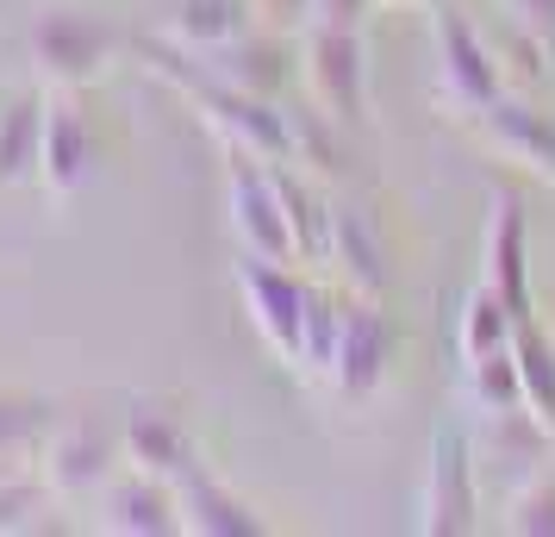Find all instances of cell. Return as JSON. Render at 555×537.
Returning a JSON list of instances; mask_svg holds the SVG:
<instances>
[{"label": "cell", "mask_w": 555, "mask_h": 537, "mask_svg": "<svg viewBox=\"0 0 555 537\" xmlns=\"http://www.w3.org/2000/svg\"><path fill=\"white\" fill-rule=\"evenodd\" d=\"M337 325H344V287H319L306 294V344H300V375L325 382L331 350H337Z\"/></svg>", "instance_id": "27"}, {"label": "cell", "mask_w": 555, "mask_h": 537, "mask_svg": "<svg viewBox=\"0 0 555 537\" xmlns=\"http://www.w3.org/2000/svg\"><path fill=\"white\" fill-rule=\"evenodd\" d=\"M275 188H281V206H287V226H294V251L300 263L325 269V251H331V201L319 176H306L294 163H275Z\"/></svg>", "instance_id": "20"}, {"label": "cell", "mask_w": 555, "mask_h": 537, "mask_svg": "<svg viewBox=\"0 0 555 537\" xmlns=\"http://www.w3.org/2000/svg\"><path fill=\"white\" fill-rule=\"evenodd\" d=\"M300 81H306V101L319 106L325 119L356 131L369 119V51H362V31L306 26L300 31Z\"/></svg>", "instance_id": "5"}, {"label": "cell", "mask_w": 555, "mask_h": 537, "mask_svg": "<svg viewBox=\"0 0 555 537\" xmlns=\"http://www.w3.org/2000/svg\"><path fill=\"white\" fill-rule=\"evenodd\" d=\"M475 126H480V144L500 163H512V169H525V176L555 188V113H543L537 94H500Z\"/></svg>", "instance_id": "13"}, {"label": "cell", "mask_w": 555, "mask_h": 537, "mask_svg": "<svg viewBox=\"0 0 555 537\" xmlns=\"http://www.w3.org/2000/svg\"><path fill=\"white\" fill-rule=\"evenodd\" d=\"M126 462V444H119V425L101 419V412H63L51 419V432L38 444V475L56 500H81V494H101Z\"/></svg>", "instance_id": "4"}, {"label": "cell", "mask_w": 555, "mask_h": 537, "mask_svg": "<svg viewBox=\"0 0 555 537\" xmlns=\"http://www.w3.org/2000/svg\"><path fill=\"white\" fill-rule=\"evenodd\" d=\"M56 407L38 394H0V462H26L38 457V444L51 432Z\"/></svg>", "instance_id": "28"}, {"label": "cell", "mask_w": 555, "mask_h": 537, "mask_svg": "<svg viewBox=\"0 0 555 537\" xmlns=\"http://www.w3.org/2000/svg\"><path fill=\"white\" fill-rule=\"evenodd\" d=\"M101 169V131L76 106V94H51L44 101V156H38V188L51 201H76Z\"/></svg>", "instance_id": "11"}, {"label": "cell", "mask_w": 555, "mask_h": 537, "mask_svg": "<svg viewBox=\"0 0 555 537\" xmlns=\"http://www.w3.org/2000/svg\"><path fill=\"white\" fill-rule=\"evenodd\" d=\"M393 357H400V325L380 301H362V294H344V325H337V350H331V375L325 382L344 394V400H375L387 375H393Z\"/></svg>", "instance_id": "9"}, {"label": "cell", "mask_w": 555, "mask_h": 537, "mask_svg": "<svg viewBox=\"0 0 555 537\" xmlns=\"http://www.w3.org/2000/svg\"><path fill=\"white\" fill-rule=\"evenodd\" d=\"M418 532L425 537H468V532H480L475 444H468V425H455V419L430 432V469H425V500H418Z\"/></svg>", "instance_id": "8"}, {"label": "cell", "mask_w": 555, "mask_h": 537, "mask_svg": "<svg viewBox=\"0 0 555 537\" xmlns=\"http://www.w3.org/2000/svg\"><path fill=\"white\" fill-rule=\"evenodd\" d=\"M505 532L512 537H555V475H530L512 500H505Z\"/></svg>", "instance_id": "30"}, {"label": "cell", "mask_w": 555, "mask_h": 537, "mask_svg": "<svg viewBox=\"0 0 555 537\" xmlns=\"http://www.w3.org/2000/svg\"><path fill=\"white\" fill-rule=\"evenodd\" d=\"M101 525L119 537H176L181 532V507L176 487L156 482V475H113L101 487Z\"/></svg>", "instance_id": "18"}, {"label": "cell", "mask_w": 555, "mask_h": 537, "mask_svg": "<svg viewBox=\"0 0 555 537\" xmlns=\"http://www.w3.org/2000/svg\"><path fill=\"white\" fill-rule=\"evenodd\" d=\"M462 394H468V412H518L525 407V382H518V357L512 350H493V357L462 362Z\"/></svg>", "instance_id": "26"}, {"label": "cell", "mask_w": 555, "mask_h": 537, "mask_svg": "<svg viewBox=\"0 0 555 537\" xmlns=\"http://www.w3.org/2000/svg\"><path fill=\"white\" fill-rule=\"evenodd\" d=\"M487 44H493V63L505 76V94H537L543 88V76H550V44L543 38H530L525 26H512L500 13V26L487 31Z\"/></svg>", "instance_id": "25"}, {"label": "cell", "mask_w": 555, "mask_h": 537, "mask_svg": "<svg viewBox=\"0 0 555 537\" xmlns=\"http://www.w3.org/2000/svg\"><path fill=\"white\" fill-rule=\"evenodd\" d=\"M325 269L344 282V294H362V301H380L393 269H387V244H380L375 219L362 206H331V251Z\"/></svg>", "instance_id": "17"}, {"label": "cell", "mask_w": 555, "mask_h": 537, "mask_svg": "<svg viewBox=\"0 0 555 537\" xmlns=\"http://www.w3.org/2000/svg\"><path fill=\"white\" fill-rule=\"evenodd\" d=\"M201 56L206 76H219L225 88L237 94H256V101H281L287 94V81H294V31H275V26H244L237 38L225 44H212V51H194Z\"/></svg>", "instance_id": "10"}, {"label": "cell", "mask_w": 555, "mask_h": 537, "mask_svg": "<svg viewBox=\"0 0 555 537\" xmlns=\"http://www.w3.org/2000/svg\"><path fill=\"white\" fill-rule=\"evenodd\" d=\"M468 444H475V475L487 469V475L505 487V500H512L530 475H543V462H550V450H555V437L543 432L525 407L518 412H480V432H468Z\"/></svg>", "instance_id": "15"}, {"label": "cell", "mask_w": 555, "mask_h": 537, "mask_svg": "<svg viewBox=\"0 0 555 537\" xmlns=\"http://www.w3.org/2000/svg\"><path fill=\"white\" fill-rule=\"evenodd\" d=\"M119 444H126V469L156 475V482H181L201 462V444L169 400H131L119 412Z\"/></svg>", "instance_id": "12"}, {"label": "cell", "mask_w": 555, "mask_h": 537, "mask_svg": "<svg viewBox=\"0 0 555 537\" xmlns=\"http://www.w3.org/2000/svg\"><path fill=\"white\" fill-rule=\"evenodd\" d=\"M51 500H56V494L44 487V475L7 469V475H0V537L31 532V525H38V512L51 507Z\"/></svg>", "instance_id": "29"}, {"label": "cell", "mask_w": 555, "mask_h": 537, "mask_svg": "<svg viewBox=\"0 0 555 537\" xmlns=\"http://www.w3.org/2000/svg\"><path fill=\"white\" fill-rule=\"evenodd\" d=\"M512 357H518V382H525V412L555 437V337L543 319H525L512 332Z\"/></svg>", "instance_id": "21"}, {"label": "cell", "mask_w": 555, "mask_h": 537, "mask_svg": "<svg viewBox=\"0 0 555 537\" xmlns=\"http://www.w3.org/2000/svg\"><path fill=\"white\" fill-rule=\"evenodd\" d=\"M369 13H375V0H312V20H306V26H350V31H362L369 26Z\"/></svg>", "instance_id": "33"}, {"label": "cell", "mask_w": 555, "mask_h": 537, "mask_svg": "<svg viewBox=\"0 0 555 537\" xmlns=\"http://www.w3.org/2000/svg\"><path fill=\"white\" fill-rule=\"evenodd\" d=\"M500 13L512 26H525L530 38H543L555 51V0H500Z\"/></svg>", "instance_id": "31"}, {"label": "cell", "mask_w": 555, "mask_h": 537, "mask_svg": "<svg viewBox=\"0 0 555 537\" xmlns=\"http://www.w3.org/2000/svg\"><path fill=\"white\" fill-rule=\"evenodd\" d=\"M250 13L262 20V26L294 31V38H300V31H306V20H312V0H250Z\"/></svg>", "instance_id": "32"}, {"label": "cell", "mask_w": 555, "mask_h": 537, "mask_svg": "<svg viewBox=\"0 0 555 537\" xmlns=\"http://www.w3.org/2000/svg\"><path fill=\"white\" fill-rule=\"evenodd\" d=\"M512 332H518V312L505 307L487 282L468 287L462 319H455V357L475 362V357H493V350H512Z\"/></svg>", "instance_id": "22"}, {"label": "cell", "mask_w": 555, "mask_h": 537, "mask_svg": "<svg viewBox=\"0 0 555 537\" xmlns=\"http://www.w3.org/2000/svg\"><path fill=\"white\" fill-rule=\"evenodd\" d=\"M44 101L51 88H20L0 101V188H31L44 156Z\"/></svg>", "instance_id": "19"}, {"label": "cell", "mask_w": 555, "mask_h": 537, "mask_svg": "<svg viewBox=\"0 0 555 537\" xmlns=\"http://www.w3.org/2000/svg\"><path fill=\"white\" fill-rule=\"evenodd\" d=\"M306 294H312V282L300 276V263H269V256L237 251V301H244V312H250L256 337L269 344V357L287 362V369H300Z\"/></svg>", "instance_id": "6"}, {"label": "cell", "mask_w": 555, "mask_h": 537, "mask_svg": "<svg viewBox=\"0 0 555 537\" xmlns=\"http://www.w3.org/2000/svg\"><path fill=\"white\" fill-rule=\"evenodd\" d=\"M250 26V0H176L169 13V38L188 51H212Z\"/></svg>", "instance_id": "23"}, {"label": "cell", "mask_w": 555, "mask_h": 537, "mask_svg": "<svg viewBox=\"0 0 555 537\" xmlns=\"http://www.w3.org/2000/svg\"><path fill=\"white\" fill-rule=\"evenodd\" d=\"M287 131H294V169H306V176H344V126L337 119H325L312 101L287 106Z\"/></svg>", "instance_id": "24"}, {"label": "cell", "mask_w": 555, "mask_h": 537, "mask_svg": "<svg viewBox=\"0 0 555 537\" xmlns=\"http://www.w3.org/2000/svg\"><path fill=\"white\" fill-rule=\"evenodd\" d=\"M225 219L244 256H269V263H300L294 251V226L275 188V163L244 151H225Z\"/></svg>", "instance_id": "7"}, {"label": "cell", "mask_w": 555, "mask_h": 537, "mask_svg": "<svg viewBox=\"0 0 555 537\" xmlns=\"http://www.w3.org/2000/svg\"><path fill=\"white\" fill-rule=\"evenodd\" d=\"M138 63L151 69L163 88H176L181 101L201 113V126L225 144V151L262 156V163H294V131H287V101H256V94H237L219 76H206L201 56L176 44L169 31L163 38H144L138 44Z\"/></svg>", "instance_id": "1"}, {"label": "cell", "mask_w": 555, "mask_h": 537, "mask_svg": "<svg viewBox=\"0 0 555 537\" xmlns=\"http://www.w3.org/2000/svg\"><path fill=\"white\" fill-rule=\"evenodd\" d=\"M430 51H437V101L450 106L455 119H480V113L505 94L493 44H487V31H480L468 13L430 7Z\"/></svg>", "instance_id": "3"}, {"label": "cell", "mask_w": 555, "mask_h": 537, "mask_svg": "<svg viewBox=\"0 0 555 537\" xmlns=\"http://www.w3.org/2000/svg\"><path fill=\"white\" fill-rule=\"evenodd\" d=\"M176 487V507H181V532L188 537H262L269 532V519L237 494V487H225L206 462H194Z\"/></svg>", "instance_id": "16"}, {"label": "cell", "mask_w": 555, "mask_h": 537, "mask_svg": "<svg viewBox=\"0 0 555 537\" xmlns=\"http://www.w3.org/2000/svg\"><path fill=\"white\" fill-rule=\"evenodd\" d=\"M480 282L518 312V325L537 319V287H530V219L525 206L500 194L487 213V238H480Z\"/></svg>", "instance_id": "14"}, {"label": "cell", "mask_w": 555, "mask_h": 537, "mask_svg": "<svg viewBox=\"0 0 555 537\" xmlns=\"http://www.w3.org/2000/svg\"><path fill=\"white\" fill-rule=\"evenodd\" d=\"M26 56L38 69V88L51 94H81L119 63V31L106 26L101 13L81 7H44L26 31Z\"/></svg>", "instance_id": "2"}, {"label": "cell", "mask_w": 555, "mask_h": 537, "mask_svg": "<svg viewBox=\"0 0 555 537\" xmlns=\"http://www.w3.org/2000/svg\"><path fill=\"white\" fill-rule=\"evenodd\" d=\"M375 7H393V13H430V7H443V0H375Z\"/></svg>", "instance_id": "34"}]
</instances>
